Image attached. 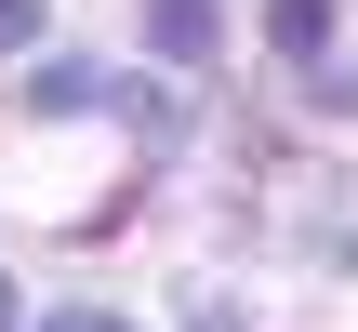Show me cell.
Returning <instances> with one entry per match:
<instances>
[{"instance_id": "6da1fadb", "label": "cell", "mask_w": 358, "mask_h": 332, "mask_svg": "<svg viewBox=\"0 0 358 332\" xmlns=\"http://www.w3.org/2000/svg\"><path fill=\"white\" fill-rule=\"evenodd\" d=\"M213 40H226L213 0H146V53H159V67H213Z\"/></svg>"}, {"instance_id": "7a4b0ae2", "label": "cell", "mask_w": 358, "mask_h": 332, "mask_svg": "<svg viewBox=\"0 0 358 332\" xmlns=\"http://www.w3.org/2000/svg\"><path fill=\"white\" fill-rule=\"evenodd\" d=\"M27 106H40V120H80V106H106V67H80V53H53V67L27 80Z\"/></svg>"}, {"instance_id": "3957f363", "label": "cell", "mask_w": 358, "mask_h": 332, "mask_svg": "<svg viewBox=\"0 0 358 332\" xmlns=\"http://www.w3.org/2000/svg\"><path fill=\"white\" fill-rule=\"evenodd\" d=\"M266 27H279V53H292V67H319V40H332V13H319V0H266Z\"/></svg>"}, {"instance_id": "277c9868", "label": "cell", "mask_w": 358, "mask_h": 332, "mask_svg": "<svg viewBox=\"0 0 358 332\" xmlns=\"http://www.w3.org/2000/svg\"><path fill=\"white\" fill-rule=\"evenodd\" d=\"M40 13H53V0H0V53H27V40H40Z\"/></svg>"}, {"instance_id": "5b68a950", "label": "cell", "mask_w": 358, "mask_h": 332, "mask_svg": "<svg viewBox=\"0 0 358 332\" xmlns=\"http://www.w3.org/2000/svg\"><path fill=\"white\" fill-rule=\"evenodd\" d=\"M40 332H120V319H106V306H53Z\"/></svg>"}, {"instance_id": "8992f818", "label": "cell", "mask_w": 358, "mask_h": 332, "mask_svg": "<svg viewBox=\"0 0 358 332\" xmlns=\"http://www.w3.org/2000/svg\"><path fill=\"white\" fill-rule=\"evenodd\" d=\"M0 332H13V266H0Z\"/></svg>"}]
</instances>
